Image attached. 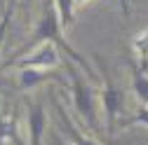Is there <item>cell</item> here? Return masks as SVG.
Instances as JSON below:
<instances>
[{
	"label": "cell",
	"instance_id": "cell-1",
	"mask_svg": "<svg viewBox=\"0 0 148 145\" xmlns=\"http://www.w3.org/2000/svg\"><path fill=\"white\" fill-rule=\"evenodd\" d=\"M45 42H49V45L57 47L59 51H64L66 59H71L78 68H82V70L87 72V77L94 82V84H99V72L92 68L89 61L82 56L78 49H73V45L64 38V28H61V24H59V14H57V7H54V0H42V12H40V19L35 21V26H33V35H31V38H28L19 49H16L14 56H10V59L5 61V66L12 63L14 59H19L21 54H28L31 49L45 45Z\"/></svg>",
	"mask_w": 148,
	"mask_h": 145
},
{
	"label": "cell",
	"instance_id": "cell-2",
	"mask_svg": "<svg viewBox=\"0 0 148 145\" xmlns=\"http://www.w3.org/2000/svg\"><path fill=\"white\" fill-rule=\"evenodd\" d=\"M64 68H66L68 80H71V101H73L75 112L80 115V119L85 122V126L89 131H94L97 136H103V129L99 126V117H97V91H94V87L82 77V72L78 70V66L71 59L64 61Z\"/></svg>",
	"mask_w": 148,
	"mask_h": 145
},
{
	"label": "cell",
	"instance_id": "cell-3",
	"mask_svg": "<svg viewBox=\"0 0 148 145\" xmlns=\"http://www.w3.org/2000/svg\"><path fill=\"white\" fill-rule=\"evenodd\" d=\"M99 61V87H101V91H99V98H101V110H103V122H106V138H110L115 131H118V122L125 112V91H122V87H118L113 82V77H110V72L103 68V61L97 56Z\"/></svg>",
	"mask_w": 148,
	"mask_h": 145
},
{
	"label": "cell",
	"instance_id": "cell-4",
	"mask_svg": "<svg viewBox=\"0 0 148 145\" xmlns=\"http://www.w3.org/2000/svg\"><path fill=\"white\" fill-rule=\"evenodd\" d=\"M26 131H28V143L26 145H42L45 131H47V110L42 98H26Z\"/></svg>",
	"mask_w": 148,
	"mask_h": 145
},
{
	"label": "cell",
	"instance_id": "cell-5",
	"mask_svg": "<svg viewBox=\"0 0 148 145\" xmlns=\"http://www.w3.org/2000/svg\"><path fill=\"white\" fill-rule=\"evenodd\" d=\"M10 66H14V68H42V70H49V68L61 66V59H59V49L54 47V45H49V42H45L40 47H35L33 54L14 59L5 68H10Z\"/></svg>",
	"mask_w": 148,
	"mask_h": 145
},
{
	"label": "cell",
	"instance_id": "cell-6",
	"mask_svg": "<svg viewBox=\"0 0 148 145\" xmlns=\"http://www.w3.org/2000/svg\"><path fill=\"white\" fill-rule=\"evenodd\" d=\"M52 101H54V105H57V115H59V122H61V129H64V133L68 136V143H73V145H99L94 138H89V136H85L78 126H75V122H73L71 117H68V112H66V108L61 105V101L57 98V96H49Z\"/></svg>",
	"mask_w": 148,
	"mask_h": 145
},
{
	"label": "cell",
	"instance_id": "cell-7",
	"mask_svg": "<svg viewBox=\"0 0 148 145\" xmlns=\"http://www.w3.org/2000/svg\"><path fill=\"white\" fill-rule=\"evenodd\" d=\"M61 82V77L52 70H42V68H21L19 70V89L21 91H33L35 87H40L42 82Z\"/></svg>",
	"mask_w": 148,
	"mask_h": 145
},
{
	"label": "cell",
	"instance_id": "cell-8",
	"mask_svg": "<svg viewBox=\"0 0 148 145\" xmlns=\"http://www.w3.org/2000/svg\"><path fill=\"white\" fill-rule=\"evenodd\" d=\"M129 63V72H132V89L136 98L143 103V108H148V68L143 63H139L136 59H127Z\"/></svg>",
	"mask_w": 148,
	"mask_h": 145
},
{
	"label": "cell",
	"instance_id": "cell-9",
	"mask_svg": "<svg viewBox=\"0 0 148 145\" xmlns=\"http://www.w3.org/2000/svg\"><path fill=\"white\" fill-rule=\"evenodd\" d=\"M0 143L26 145L19 133V117H16V112H5L3 108H0Z\"/></svg>",
	"mask_w": 148,
	"mask_h": 145
},
{
	"label": "cell",
	"instance_id": "cell-10",
	"mask_svg": "<svg viewBox=\"0 0 148 145\" xmlns=\"http://www.w3.org/2000/svg\"><path fill=\"white\" fill-rule=\"evenodd\" d=\"M54 7H57L61 28L73 26V21H75V0H54Z\"/></svg>",
	"mask_w": 148,
	"mask_h": 145
},
{
	"label": "cell",
	"instance_id": "cell-11",
	"mask_svg": "<svg viewBox=\"0 0 148 145\" xmlns=\"http://www.w3.org/2000/svg\"><path fill=\"white\" fill-rule=\"evenodd\" d=\"M132 54L136 56L139 63H146L148 61V28L136 33L132 38Z\"/></svg>",
	"mask_w": 148,
	"mask_h": 145
},
{
	"label": "cell",
	"instance_id": "cell-12",
	"mask_svg": "<svg viewBox=\"0 0 148 145\" xmlns=\"http://www.w3.org/2000/svg\"><path fill=\"white\" fill-rule=\"evenodd\" d=\"M148 126V108H141V110H136L132 117H122L118 122V129H125V126Z\"/></svg>",
	"mask_w": 148,
	"mask_h": 145
},
{
	"label": "cell",
	"instance_id": "cell-13",
	"mask_svg": "<svg viewBox=\"0 0 148 145\" xmlns=\"http://www.w3.org/2000/svg\"><path fill=\"white\" fill-rule=\"evenodd\" d=\"M14 7H16V0H10L7 7L3 9V19H0V45H3V40H5V33H7V26H10V21H12Z\"/></svg>",
	"mask_w": 148,
	"mask_h": 145
},
{
	"label": "cell",
	"instance_id": "cell-14",
	"mask_svg": "<svg viewBox=\"0 0 148 145\" xmlns=\"http://www.w3.org/2000/svg\"><path fill=\"white\" fill-rule=\"evenodd\" d=\"M120 7H122V12H125V16L129 19V0H120Z\"/></svg>",
	"mask_w": 148,
	"mask_h": 145
},
{
	"label": "cell",
	"instance_id": "cell-15",
	"mask_svg": "<svg viewBox=\"0 0 148 145\" xmlns=\"http://www.w3.org/2000/svg\"><path fill=\"white\" fill-rule=\"evenodd\" d=\"M7 3H10V0H0V9H5V7H7Z\"/></svg>",
	"mask_w": 148,
	"mask_h": 145
},
{
	"label": "cell",
	"instance_id": "cell-16",
	"mask_svg": "<svg viewBox=\"0 0 148 145\" xmlns=\"http://www.w3.org/2000/svg\"><path fill=\"white\" fill-rule=\"evenodd\" d=\"M80 3H87V0H75V5H80Z\"/></svg>",
	"mask_w": 148,
	"mask_h": 145
},
{
	"label": "cell",
	"instance_id": "cell-17",
	"mask_svg": "<svg viewBox=\"0 0 148 145\" xmlns=\"http://www.w3.org/2000/svg\"><path fill=\"white\" fill-rule=\"evenodd\" d=\"M143 66H146V68H148V61H146V63H143Z\"/></svg>",
	"mask_w": 148,
	"mask_h": 145
}]
</instances>
